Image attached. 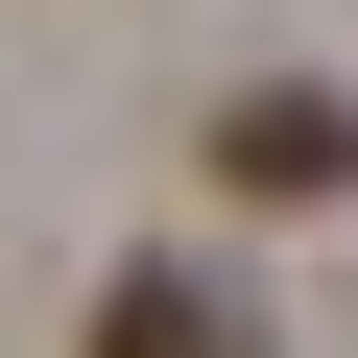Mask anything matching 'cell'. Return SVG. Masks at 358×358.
I'll return each instance as SVG.
<instances>
[{"mask_svg": "<svg viewBox=\"0 0 358 358\" xmlns=\"http://www.w3.org/2000/svg\"><path fill=\"white\" fill-rule=\"evenodd\" d=\"M215 192H239V215H310V192H358V96H310V72L215 96Z\"/></svg>", "mask_w": 358, "mask_h": 358, "instance_id": "1", "label": "cell"}, {"mask_svg": "<svg viewBox=\"0 0 358 358\" xmlns=\"http://www.w3.org/2000/svg\"><path fill=\"white\" fill-rule=\"evenodd\" d=\"M72 358H263V310H239V287H215V263H120V287H96V334H72Z\"/></svg>", "mask_w": 358, "mask_h": 358, "instance_id": "2", "label": "cell"}]
</instances>
